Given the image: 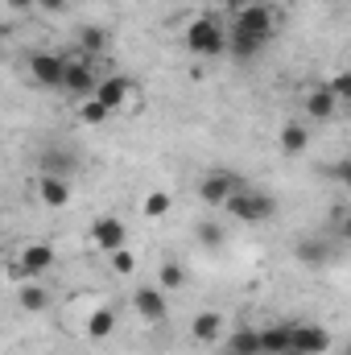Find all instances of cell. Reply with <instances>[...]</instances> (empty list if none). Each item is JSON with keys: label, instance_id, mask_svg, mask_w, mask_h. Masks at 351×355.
I'll list each match as a JSON object with an SVG mask.
<instances>
[{"label": "cell", "instance_id": "16", "mask_svg": "<svg viewBox=\"0 0 351 355\" xmlns=\"http://www.w3.org/2000/svg\"><path fill=\"white\" fill-rule=\"evenodd\" d=\"M112 331H116V310H112V306L91 310V318H87V339L91 343H103Z\"/></svg>", "mask_w": 351, "mask_h": 355}, {"label": "cell", "instance_id": "7", "mask_svg": "<svg viewBox=\"0 0 351 355\" xmlns=\"http://www.w3.org/2000/svg\"><path fill=\"white\" fill-rule=\"evenodd\" d=\"M124 240H128L124 219H116V215H99V219L91 223V244H95L99 252H116V248H124Z\"/></svg>", "mask_w": 351, "mask_h": 355}, {"label": "cell", "instance_id": "9", "mask_svg": "<svg viewBox=\"0 0 351 355\" xmlns=\"http://www.w3.org/2000/svg\"><path fill=\"white\" fill-rule=\"evenodd\" d=\"M62 71H67V58H58L50 50H42V54L29 58V79L37 87H62Z\"/></svg>", "mask_w": 351, "mask_h": 355}, {"label": "cell", "instance_id": "24", "mask_svg": "<svg viewBox=\"0 0 351 355\" xmlns=\"http://www.w3.org/2000/svg\"><path fill=\"white\" fill-rule=\"evenodd\" d=\"M182 285H186V268L178 265V261H166V265L157 268V289H162V293L182 289Z\"/></svg>", "mask_w": 351, "mask_h": 355}, {"label": "cell", "instance_id": "33", "mask_svg": "<svg viewBox=\"0 0 351 355\" xmlns=\"http://www.w3.org/2000/svg\"><path fill=\"white\" fill-rule=\"evenodd\" d=\"M219 4H223V8H232V12H236V8H244V4H248V0H219Z\"/></svg>", "mask_w": 351, "mask_h": 355}, {"label": "cell", "instance_id": "29", "mask_svg": "<svg viewBox=\"0 0 351 355\" xmlns=\"http://www.w3.org/2000/svg\"><path fill=\"white\" fill-rule=\"evenodd\" d=\"M327 91H331L335 99H348V95H351V75H348V71H339V75L327 83Z\"/></svg>", "mask_w": 351, "mask_h": 355}, {"label": "cell", "instance_id": "13", "mask_svg": "<svg viewBox=\"0 0 351 355\" xmlns=\"http://www.w3.org/2000/svg\"><path fill=\"white\" fill-rule=\"evenodd\" d=\"M79 170V157L67 149V145H50L42 153V174H54V178H71Z\"/></svg>", "mask_w": 351, "mask_h": 355}, {"label": "cell", "instance_id": "14", "mask_svg": "<svg viewBox=\"0 0 351 355\" xmlns=\"http://www.w3.org/2000/svg\"><path fill=\"white\" fill-rule=\"evenodd\" d=\"M37 198L46 202V207H67L71 202V178H54V174H42L37 178Z\"/></svg>", "mask_w": 351, "mask_h": 355}, {"label": "cell", "instance_id": "20", "mask_svg": "<svg viewBox=\"0 0 351 355\" xmlns=\"http://www.w3.org/2000/svg\"><path fill=\"white\" fill-rule=\"evenodd\" d=\"M79 46H83V54H103L112 46V33L103 25H83L79 29Z\"/></svg>", "mask_w": 351, "mask_h": 355}, {"label": "cell", "instance_id": "1", "mask_svg": "<svg viewBox=\"0 0 351 355\" xmlns=\"http://www.w3.org/2000/svg\"><path fill=\"white\" fill-rule=\"evenodd\" d=\"M186 50L198 54V58H219L228 54V25L215 17V12H198L190 25H186Z\"/></svg>", "mask_w": 351, "mask_h": 355}, {"label": "cell", "instance_id": "25", "mask_svg": "<svg viewBox=\"0 0 351 355\" xmlns=\"http://www.w3.org/2000/svg\"><path fill=\"white\" fill-rule=\"evenodd\" d=\"M198 244H203V248H223V244H228V232H223L215 219H203V223H198Z\"/></svg>", "mask_w": 351, "mask_h": 355}, {"label": "cell", "instance_id": "3", "mask_svg": "<svg viewBox=\"0 0 351 355\" xmlns=\"http://www.w3.org/2000/svg\"><path fill=\"white\" fill-rule=\"evenodd\" d=\"M108 112H124V107H141V87L128 79V75H112V79H99L91 91Z\"/></svg>", "mask_w": 351, "mask_h": 355}, {"label": "cell", "instance_id": "17", "mask_svg": "<svg viewBox=\"0 0 351 355\" xmlns=\"http://www.w3.org/2000/svg\"><path fill=\"white\" fill-rule=\"evenodd\" d=\"M306 112H310L314 120H331V116L339 112V99H335L327 87H318V91H310V95H306Z\"/></svg>", "mask_w": 351, "mask_h": 355}, {"label": "cell", "instance_id": "26", "mask_svg": "<svg viewBox=\"0 0 351 355\" xmlns=\"http://www.w3.org/2000/svg\"><path fill=\"white\" fill-rule=\"evenodd\" d=\"M108 116H112V112H108V107H103L95 95H87V99L79 103V120H83V124H103Z\"/></svg>", "mask_w": 351, "mask_h": 355}, {"label": "cell", "instance_id": "12", "mask_svg": "<svg viewBox=\"0 0 351 355\" xmlns=\"http://www.w3.org/2000/svg\"><path fill=\"white\" fill-rule=\"evenodd\" d=\"M264 46H268V37L252 33V29H240V25H232V29H228V54H232V58H240V62L257 58Z\"/></svg>", "mask_w": 351, "mask_h": 355}, {"label": "cell", "instance_id": "15", "mask_svg": "<svg viewBox=\"0 0 351 355\" xmlns=\"http://www.w3.org/2000/svg\"><path fill=\"white\" fill-rule=\"evenodd\" d=\"M190 331H194L198 343H219V339H223V314H219V310H203V314L190 322Z\"/></svg>", "mask_w": 351, "mask_h": 355}, {"label": "cell", "instance_id": "11", "mask_svg": "<svg viewBox=\"0 0 351 355\" xmlns=\"http://www.w3.org/2000/svg\"><path fill=\"white\" fill-rule=\"evenodd\" d=\"M331 347V331L323 327H289V355H323Z\"/></svg>", "mask_w": 351, "mask_h": 355}, {"label": "cell", "instance_id": "31", "mask_svg": "<svg viewBox=\"0 0 351 355\" xmlns=\"http://www.w3.org/2000/svg\"><path fill=\"white\" fill-rule=\"evenodd\" d=\"M42 12H67V0H37Z\"/></svg>", "mask_w": 351, "mask_h": 355}, {"label": "cell", "instance_id": "21", "mask_svg": "<svg viewBox=\"0 0 351 355\" xmlns=\"http://www.w3.org/2000/svg\"><path fill=\"white\" fill-rule=\"evenodd\" d=\"M17 306L29 310V314H42V310L50 306V293H46L42 285H21V289H17Z\"/></svg>", "mask_w": 351, "mask_h": 355}, {"label": "cell", "instance_id": "18", "mask_svg": "<svg viewBox=\"0 0 351 355\" xmlns=\"http://www.w3.org/2000/svg\"><path fill=\"white\" fill-rule=\"evenodd\" d=\"M228 355H261V331L240 327V331L228 339Z\"/></svg>", "mask_w": 351, "mask_h": 355}, {"label": "cell", "instance_id": "8", "mask_svg": "<svg viewBox=\"0 0 351 355\" xmlns=\"http://www.w3.org/2000/svg\"><path fill=\"white\" fill-rule=\"evenodd\" d=\"M95 67H91V58H75V62H67V71H62V91L67 95H75V99H87L91 91H95Z\"/></svg>", "mask_w": 351, "mask_h": 355}, {"label": "cell", "instance_id": "2", "mask_svg": "<svg viewBox=\"0 0 351 355\" xmlns=\"http://www.w3.org/2000/svg\"><path fill=\"white\" fill-rule=\"evenodd\" d=\"M223 211L232 219H240V223H268L277 215V198L264 194V190H232L228 202H223Z\"/></svg>", "mask_w": 351, "mask_h": 355}, {"label": "cell", "instance_id": "10", "mask_svg": "<svg viewBox=\"0 0 351 355\" xmlns=\"http://www.w3.org/2000/svg\"><path fill=\"white\" fill-rule=\"evenodd\" d=\"M132 310H137L145 322H166V318H170V302H166V293H162L157 285H141V289L132 293Z\"/></svg>", "mask_w": 351, "mask_h": 355}, {"label": "cell", "instance_id": "23", "mask_svg": "<svg viewBox=\"0 0 351 355\" xmlns=\"http://www.w3.org/2000/svg\"><path fill=\"white\" fill-rule=\"evenodd\" d=\"M298 261L318 268V265H327V261H331V248H327L323 240H302V244H298Z\"/></svg>", "mask_w": 351, "mask_h": 355}, {"label": "cell", "instance_id": "28", "mask_svg": "<svg viewBox=\"0 0 351 355\" xmlns=\"http://www.w3.org/2000/svg\"><path fill=\"white\" fill-rule=\"evenodd\" d=\"M108 261H112V268H116L120 277H132V272H137V257H132L128 248H116V252H108Z\"/></svg>", "mask_w": 351, "mask_h": 355}, {"label": "cell", "instance_id": "5", "mask_svg": "<svg viewBox=\"0 0 351 355\" xmlns=\"http://www.w3.org/2000/svg\"><path fill=\"white\" fill-rule=\"evenodd\" d=\"M240 186V178L232 174V170H211V174H203L198 182V198L207 202V207H215V211H223V202H228V194Z\"/></svg>", "mask_w": 351, "mask_h": 355}, {"label": "cell", "instance_id": "19", "mask_svg": "<svg viewBox=\"0 0 351 355\" xmlns=\"http://www.w3.org/2000/svg\"><path fill=\"white\" fill-rule=\"evenodd\" d=\"M306 145H310L306 124H285V128H281V153L298 157V153H306Z\"/></svg>", "mask_w": 351, "mask_h": 355}, {"label": "cell", "instance_id": "32", "mask_svg": "<svg viewBox=\"0 0 351 355\" xmlns=\"http://www.w3.org/2000/svg\"><path fill=\"white\" fill-rule=\"evenodd\" d=\"M33 4H37V0H8V8H12V12H29Z\"/></svg>", "mask_w": 351, "mask_h": 355}, {"label": "cell", "instance_id": "6", "mask_svg": "<svg viewBox=\"0 0 351 355\" xmlns=\"http://www.w3.org/2000/svg\"><path fill=\"white\" fill-rule=\"evenodd\" d=\"M54 244H46V240H33V244H25L21 248V261H17V277H42V272H50L54 268Z\"/></svg>", "mask_w": 351, "mask_h": 355}, {"label": "cell", "instance_id": "27", "mask_svg": "<svg viewBox=\"0 0 351 355\" xmlns=\"http://www.w3.org/2000/svg\"><path fill=\"white\" fill-rule=\"evenodd\" d=\"M170 202H174V198H170L166 190H153V194H145V215H149V219H162V215H170Z\"/></svg>", "mask_w": 351, "mask_h": 355}, {"label": "cell", "instance_id": "22", "mask_svg": "<svg viewBox=\"0 0 351 355\" xmlns=\"http://www.w3.org/2000/svg\"><path fill=\"white\" fill-rule=\"evenodd\" d=\"M261 355H289V327L261 331Z\"/></svg>", "mask_w": 351, "mask_h": 355}, {"label": "cell", "instance_id": "4", "mask_svg": "<svg viewBox=\"0 0 351 355\" xmlns=\"http://www.w3.org/2000/svg\"><path fill=\"white\" fill-rule=\"evenodd\" d=\"M232 25L252 29V33H261V37L273 42V33H277V8L264 4V0H248L244 8H236V21H232Z\"/></svg>", "mask_w": 351, "mask_h": 355}, {"label": "cell", "instance_id": "30", "mask_svg": "<svg viewBox=\"0 0 351 355\" xmlns=\"http://www.w3.org/2000/svg\"><path fill=\"white\" fill-rule=\"evenodd\" d=\"M331 174H335V182H351V162H335Z\"/></svg>", "mask_w": 351, "mask_h": 355}]
</instances>
